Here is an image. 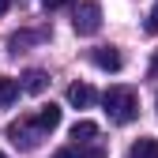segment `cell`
<instances>
[{
    "instance_id": "cell-1",
    "label": "cell",
    "mask_w": 158,
    "mask_h": 158,
    "mask_svg": "<svg viewBox=\"0 0 158 158\" xmlns=\"http://www.w3.org/2000/svg\"><path fill=\"white\" fill-rule=\"evenodd\" d=\"M102 106H106L113 124H132L135 117H139V98H135V90H128V87H109L102 94Z\"/></svg>"
},
{
    "instance_id": "cell-2",
    "label": "cell",
    "mask_w": 158,
    "mask_h": 158,
    "mask_svg": "<svg viewBox=\"0 0 158 158\" xmlns=\"http://www.w3.org/2000/svg\"><path fill=\"white\" fill-rule=\"evenodd\" d=\"M42 135H45V132L34 124V117H23V121H11V124H8V139H11L15 147H23V151H34Z\"/></svg>"
},
{
    "instance_id": "cell-3",
    "label": "cell",
    "mask_w": 158,
    "mask_h": 158,
    "mask_svg": "<svg viewBox=\"0 0 158 158\" xmlns=\"http://www.w3.org/2000/svg\"><path fill=\"white\" fill-rule=\"evenodd\" d=\"M72 27H75V34H98L102 30V8L98 4H79Z\"/></svg>"
},
{
    "instance_id": "cell-4",
    "label": "cell",
    "mask_w": 158,
    "mask_h": 158,
    "mask_svg": "<svg viewBox=\"0 0 158 158\" xmlns=\"http://www.w3.org/2000/svg\"><path fill=\"white\" fill-rule=\"evenodd\" d=\"M90 60L102 68V72H121L124 56H121V49H113V45H98V49L90 53Z\"/></svg>"
},
{
    "instance_id": "cell-5",
    "label": "cell",
    "mask_w": 158,
    "mask_h": 158,
    "mask_svg": "<svg viewBox=\"0 0 158 158\" xmlns=\"http://www.w3.org/2000/svg\"><path fill=\"white\" fill-rule=\"evenodd\" d=\"M53 158H106V147H83V143H72V147H60Z\"/></svg>"
},
{
    "instance_id": "cell-6",
    "label": "cell",
    "mask_w": 158,
    "mask_h": 158,
    "mask_svg": "<svg viewBox=\"0 0 158 158\" xmlns=\"http://www.w3.org/2000/svg\"><path fill=\"white\" fill-rule=\"evenodd\" d=\"M34 124L38 128H42V132H53L56 124H60V106H42V109H38V117H34Z\"/></svg>"
},
{
    "instance_id": "cell-7",
    "label": "cell",
    "mask_w": 158,
    "mask_h": 158,
    "mask_svg": "<svg viewBox=\"0 0 158 158\" xmlns=\"http://www.w3.org/2000/svg\"><path fill=\"white\" fill-rule=\"evenodd\" d=\"M68 102H72L75 109H87V106L94 102V90H90L87 83H72V87H68Z\"/></svg>"
},
{
    "instance_id": "cell-8",
    "label": "cell",
    "mask_w": 158,
    "mask_h": 158,
    "mask_svg": "<svg viewBox=\"0 0 158 158\" xmlns=\"http://www.w3.org/2000/svg\"><path fill=\"white\" fill-rule=\"evenodd\" d=\"M49 87V75L45 72H38V68H30L27 75H23V90H30V94H42Z\"/></svg>"
},
{
    "instance_id": "cell-9",
    "label": "cell",
    "mask_w": 158,
    "mask_h": 158,
    "mask_svg": "<svg viewBox=\"0 0 158 158\" xmlns=\"http://www.w3.org/2000/svg\"><path fill=\"white\" fill-rule=\"evenodd\" d=\"M72 139H75V143L98 139V124H94V121H75V124H72Z\"/></svg>"
},
{
    "instance_id": "cell-10",
    "label": "cell",
    "mask_w": 158,
    "mask_h": 158,
    "mask_svg": "<svg viewBox=\"0 0 158 158\" xmlns=\"http://www.w3.org/2000/svg\"><path fill=\"white\" fill-rule=\"evenodd\" d=\"M132 158H158V139H154V135L135 139V143H132Z\"/></svg>"
},
{
    "instance_id": "cell-11",
    "label": "cell",
    "mask_w": 158,
    "mask_h": 158,
    "mask_svg": "<svg viewBox=\"0 0 158 158\" xmlns=\"http://www.w3.org/2000/svg\"><path fill=\"white\" fill-rule=\"evenodd\" d=\"M15 98H19V79L4 75V79H0V106H11Z\"/></svg>"
},
{
    "instance_id": "cell-12",
    "label": "cell",
    "mask_w": 158,
    "mask_h": 158,
    "mask_svg": "<svg viewBox=\"0 0 158 158\" xmlns=\"http://www.w3.org/2000/svg\"><path fill=\"white\" fill-rule=\"evenodd\" d=\"M147 34H158V0H154V8H151V15H147V27H143Z\"/></svg>"
},
{
    "instance_id": "cell-13",
    "label": "cell",
    "mask_w": 158,
    "mask_h": 158,
    "mask_svg": "<svg viewBox=\"0 0 158 158\" xmlns=\"http://www.w3.org/2000/svg\"><path fill=\"white\" fill-rule=\"evenodd\" d=\"M42 4H45L49 11H60V8H72V4H75V0H42Z\"/></svg>"
},
{
    "instance_id": "cell-14",
    "label": "cell",
    "mask_w": 158,
    "mask_h": 158,
    "mask_svg": "<svg viewBox=\"0 0 158 158\" xmlns=\"http://www.w3.org/2000/svg\"><path fill=\"white\" fill-rule=\"evenodd\" d=\"M8 8H11V0H0V15H4V11H8Z\"/></svg>"
},
{
    "instance_id": "cell-15",
    "label": "cell",
    "mask_w": 158,
    "mask_h": 158,
    "mask_svg": "<svg viewBox=\"0 0 158 158\" xmlns=\"http://www.w3.org/2000/svg\"><path fill=\"white\" fill-rule=\"evenodd\" d=\"M0 158H8V154H4V151H0Z\"/></svg>"
},
{
    "instance_id": "cell-16",
    "label": "cell",
    "mask_w": 158,
    "mask_h": 158,
    "mask_svg": "<svg viewBox=\"0 0 158 158\" xmlns=\"http://www.w3.org/2000/svg\"><path fill=\"white\" fill-rule=\"evenodd\" d=\"M154 72H158V64H154Z\"/></svg>"
}]
</instances>
